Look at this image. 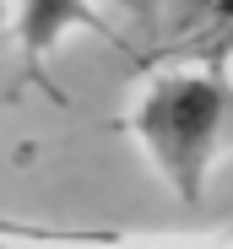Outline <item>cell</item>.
<instances>
[{
  "label": "cell",
  "instance_id": "obj_1",
  "mask_svg": "<svg viewBox=\"0 0 233 249\" xmlns=\"http://www.w3.org/2000/svg\"><path fill=\"white\" fill-rule=\"evenodd\" d=\"M125 130L158 168V179L196 206L233 152V71L201 60H158L146 65Z\"/></svg>",
  "mask_w": 233,
  "mask_h": 249
},
{
  "label": "cell",
  "instance_id": "obj_2",
  "mask_svg": "<svg viewBox=\"0 0 233 249\" xmlns=\"http://www.w3.org/2000/svg\"><path fill=\"white\" fill-rule=\"evenodd\" d=\"M158 44L146 49V65L158 60H201L233 71V0H163Z\"/></svg>",
  "mask_w": 233,
  "mask_h": 249
},
{
  "label": "cell",
  "instance_id": "obj_3",
  "mask_svg": "<svg viewBox=\"0 0 233 249\" xmlns=\"http://www.w3.org/2000/svg\"><path fill=\"white\" fill-rule=\"evenodd\" d=\"M71 27H92V33H108L103 17L87 6V0H17V44L22 54L38 65L44 54H54L65 44Z\"/></svg>",
  "mask_w": 233,
  "mask_h": 249
},
{
  "label": "cell",
  "instance_id": "obj_4",
  "mask_svg": "<svg viewBox=\"0 0 233 249\" xmlns=\"http://www.w3.org/2000/svg\"><path fill=\"white\" fill-rule=\"evenodd\" d=\"M158 6H163V0H130V11H136L141 22H158Z\"/></svg>",
  "mask_w": 233,
  "mask_h": 249
},
{
  "label": "cell",
  "instance_id": "obj_5",
  "mask_svg": "<svg viewBox=\"0 0 233 249\" xmlns=\"http://www.w3.org/2000/svg\"><path fill=\"white\" fill-rule=\"evenodd\" d=\"M11 22V0H0V27H6Z\"/></svg>",
  "mask_w": 233,
  "mask_h": 249
}]
</instances>
